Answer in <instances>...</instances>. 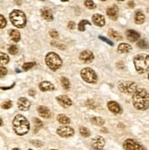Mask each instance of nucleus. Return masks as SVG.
<instances>
[{"mask_svg": "<svg viewBox=\"0 0 149 150\" xmlns=\"http://www.w3.org/2000/svg\"><path fill=\"white\" fill-rule=\"evenodd\" d=\"M74 27H76V25H74V21H70L69 23H68V28L73 29V28H74Z\"/></svg>", "mask_w": 149, "mask_h": 150, "instance_id": "37998d69", "label": "nucleus"}, {"mask_svg": "<svg viewBox=\"0 0 149 150\" xmlns=\"http://www.w3.org/2000/svg\"><path fill=\"white\" fill-rule=\"evenodd\" d=\"M135 70L138 73H145L149 71V55L141 53L138 54L133 59Z\"/></svg>", "mask_w": 149, "mask_h": 150, "instance_id": "7ed1b4c3", "label": "nucleus"}, {"mask_svg": "<svg viewBox=\"0 0 149 150\" xmlns=\"http://www.w3.org/2000/svg\"><path fill=\"white\" fill-rule=\"evenodd\" d=\"M18 106L19 109L21 111H27L31 107V102L28 99L24 98V97H21V98L18 100Z\"/></svg>", "mask_w": 149, "mask_h": 150, "instance_id": "ddd939ff", "label": "nucleus"}, {"mask_svg": "<svg viewBox=\"0 0 149 150\" xmlns=\"http://www.w3.org/2000/svg\"><path fill=\"white\" fill-rule=\"evenodd\" d=\"M132 50V47L127 43H121L118 46V52L119 53H127Z\"/></svg>", "mask_w": 149, "mask_h": 150, "instance_id": "412c9836", "label": "nucleus"}, {"mask_svg": "<svg viewBox=\"0 0 149 150\" xmlns=\"http://www.w3.org/2000/svg\"><path fill=\"white\" fill-rule=\"evenodd\" d=\"M29 150H32V149H29Z\"/></svg>", "mask_w": 149, "mask_h": 150, "instance_id": "5fc2aeb1", "label": "nucleus"}, {"mask_svg": "<svg viewBox=\"0 0 149 150\" xmlns=\"http://www.w3.org/2000/svg\"><path fill=\"white\" fill-rule=\"evenodd\" d=\"M9 52L10 54L16 55L19 52V49H18V47L16 46V45H12V46H10L9 48Z\"/></svg>", "mask_w": 149, "mask_h": 150, "instance_id": "72a5a7b5", "label": "nucleus"}, {"mask_svg": "<svg viewBox=\"0 0 149 150\" xmlns=\"http://www.w3.org/2000/svg\"><path fill=\"white\" fill-rule=\"evenodd\" d=\"M108 108L111 112H113V114H115V115H119L122 112L120 104L116 102H113V101H110L108 103Z\"/></svg>", "mask_w": 149, "mask_h": 150, "instance_id": "f8f14e48", "label": "nucleus"}, {"mask_svg": "<svg viewBox=\"0 0 149 150\" xmlns=\"http://www.w3.org/2000/svg\"><path fill=\"white\" fill-rule=\"evenodd\" d=\"M0 56H1V66H4V64L9 63V56H7L6 54H5V53H3V52L0 53Z\"/></svg>", "mask_w": 149, "mask_h": 150, "instance_id": "c756f323", "label": "nucleus"}, {"mask_svg": "<svg viewBox=\"0 0 149 150\" xmlns=\"http://www.w3.org/2000/svg\"><path fill=\"white\" fill-rule=\"evenodd\" d=\"M41 15H42V17L47 21H52L54 19V15L52 13L51 9L48 8V7H42L41 9Z\"/></svg>", "mask_w": 149, "mask_h": 150, "instance_id": "f3484780", "label": "nucleus"}, {"mask_svg": "<svg viewBox=\"0 0 149 150\" xmlns=\"http://www.w3.org/2000/svg\"><path fill=\"white\" fill-rule=\"evenodd\" d=\"M11 106H12V102L11 101H6V102H5L3 103V105H2V107L4 109H9V108H11Z\"/></svg>", "mask_w": 149, "mask_h": 150, "instance_id": "c9c22d12", "label": "nucleus"}, {"mask_svg": "<svg viewBox=\"0 0 149 150\" xmlns=\"http://www.w3.org/2000/svg\"><path fill=\"white\" fill-rule=\"evenodd\" d=\"M148 80H149V74H148Z\"/></svg>", "mask_w": 149, "mask_h": 150, "instance_id": "603ef678", "label": "nucleus"}, {"mask_svg": "<svg viewBox=\"0 0 149 150\" xmlns=\"http://www.w3.org/2000/svg\"><path fill=\"white\" fill-rule=\"evenodd\" d=\"M9 37L11 38V40L15 42H19V40H20V34L18 30H16V29H11V30H9Z\"/></svg>", "mask_w": 149, "mask_h": 150, "instance_id": "5701e85b", "label": "nucleus"}, {"mask_svg": "<svg viewBox=\"0 0 149 150\" xmlns=\"http://www.w3.org/2000/svg\"><path fill=\"white\" fill-rule=\"evenodd\" d=\"M99 38H100V39L101 40H103L104 42H106V43H108L109 45H110V46H113V43H112V42H111V41H110V40H108V39H107V38H105V37H103V36H100Z\"/></svg>", "mask_w": 149, "mask_h": 150, "instance_id": "4c0bfd02", "label": "nucleus"}, {"mask_svg": "<svg viewBox=\"0 0 149 150\" xmlns=\"http://www.w3.org/2000/svg\"><path fill=\"white\" fill-rule=\"evenodd\" d=\"M128 6H131V7H133V6H135V4H133V1H131V2L128 4Z\"/></svg>", "mask_w": 149, "mask_h": 150, "instance_id": "49530a36", "label": "nucleus"}, {"mask_svg": "<svg viewBox=\"0 0 149 150\" xmlns=\"http://www.w3.org/2000/svg\"><path fill=\"white\" fill-rule=\"evenodd\" d=\"M92 21H93V23L98 27H103L105 25V18H104L102 15H100V14L93 15Z\"/></svg>", "mask_w": 149, "mask_h": 150, "instance_id": "dca6fc26", "label": "nucleus"}, {"mask_svg": "<svg viewBox=\"0 0 149 150\" xmlns=\"http://www.w3.org/2000/svg\"><path fill=\"white\" fill-rule=\"evenodd\" d=\"M29 122L25 116L18 115L13 120V129L19 136H24L29 131Z\"/></svg>", "mask_w": 149, "mask_h": 150, "instance_id": "f03ea898", "label": "nucleus"}, {"mask_svg": "<svg viewBox=\"0 0 149 150\" xmlns=\"http://www.w3.org/2000/svg\"><path fill=\"white\" fill-rule=\"evenodd\" d=\"M0 70H1V77H3L4 75H6V74L7 71H6V69L5 68L4 66H1V67H0Z\"/></svg>", "mask_w": 149, "mask_h": 150, "instance_id": "79ce46f5", "label": "nucleus"}, {"mask_svg": "<svg viewBox=\"0 0 149 150\" xmlns=\"http://www.w3.org/2000/svg\"><path fill=\"white\" fill-rule=\"evenodd\" d=\"M61 1H63V2H66V1H68V0H61Z\"/></svg>", "mask_w": 149, "mask_h": 150, "instance_id": "09e8293b", "label": "nucleus"}, {"mask_svg": "<svg viewBox=\"0 0 149 150\" xmlns=\"http://www.w3.org/2000/svg\"><path fill=\"white\" fill-rule=\"evenodd\" d=\"M104 146H105V139L102 137H96L92 140L91 146L94 150H104Z\"/></svg>", "mask_w": 149, "mask_h": 150, "instance_id": "9d476101", "label": "nucleus"}, {"mask_svg": "<svg viewBox=\"0 0 149 150\" xmlns=\"http://www.w3.org/2000/svg\"><path fill=\"white\" fill-rule=\"evenodd\" d=\"M0 19H1V28L3 29L6 27V19H5L3 15H1V16H0Z\"/></svg>", "mask_w": 149, "mask_h": 150, "instance_id": "58836bf2", "label": "nucleus"}, {"mask_svg": "<svg viewBox=\"0 0 149 150\" xmlns=\"http://www.w3.org/2000/svg\"><path fill=\"white\" fill-rule=\"evenodd\" d=\"M88 25V26H90V22L87 21V20H81L79 22V24H78V30L79 31H85V27Z\"/></svg>", "mask_w": 149, "mask_h": 150, "instance_id": "bb28decb", "label": "nucleus"}, {"mask_svg": "<svg viewBox=\"0 0 149 150\" xmlns=\"http://www.w3.org/2000/svg\"><path fill=\"white\" fill-rule=\"evenodd\" d=\"M12 150H19V148H17V147H15V148H13Z\"/></svg>", "mask_w": 149, "mask_h": 150, "instance_id": "de8ad7c7", "label": "nucleus"}, {"mask_svg": "<svg viewBox=\"0 0 149 150\" xmlns=\"http://www.w3.org/2000/svg\"><path fill=\"white\" fill-rule=\"evenodd\" d=\"M101 1H106V0H101Z\"/></svg>", "mask_w": 149, "mask_h": 150, "instance_id": "3c124183", "label": "nucleus"}, {"mask_svg": "<svg viewBox=\"0 0 149 150\" xmlns=\"http://www.w3.org/2000/svg\"><path fill=\"white\" fill-rule=\"evenodd\" d=\"M84 5L89 9H94V8H96V6H97L96 4L92 1V0H86Z\"/></svg>", "mask_w": 149, "mask_h": 150, "instance_id": "7c9ffc66", "label": "nucleus"}, {"mask_svg": "<svg viewBox=\"0 0 149 150\" xmlns=\"http://www.w3.org/2000/svg\"><path fill=\"white\" fill-rule=\"evenodd\" d=\"M32 144L36 146H38V147H40V146H42V142L39 141V140H34V141H32Z\"/></svg>", "mask_w": 149, "mask_h": 150, "instance_id": "ea45409f", "label": "nucleus"}, {"mask_svg": "<svg viewBox=\"0 0 149 150\" xmlns=\"http://www.w3.org/2000/svg\"><path fill=\"white\" fill-rule=\"evenodd\" d=\"M79 59H80V61L84 62L90 63L94 59V55L90 50H84L80 53Z\"/></svg>", "mask_w": 149, "mask_h": 150, "instance_id": "9b49d317", "label": "nucleus"}, {"mask_svg": "<svg viewBox=\"0 0 149 150\" xmlns=\"http://www.w3.org/2000/svg\"><path fill=\"white\" fill-rule=\"evenodd\" d=\"M57 120H58V122L60 123V124H62V125H68V124H70V119L66 115H59L57 116Z\"/></svg>", "mask_w": 149, "mask_h": 150, "instance_id": "393cba45", "label": "nucleus"}, {"mask_svg": "<svg viewBox=\"0 0 149 150\" xmlns=\"http://www.w3.org/2000/svg\"><path fill=\"white\" fill-rule=\"evenodd\" d=\"M56 133L62 137H70L74 136V129L70 126H60L56 130Z\"/></svg>", "mask_w": 149, "mask_h": 150, "instance_id": "1a4fd4ad", "label": "nucleus"}, {"mask_svg": "<svg viewBox=\"0 0 149 150\" xmlns=\"http://www.w3.org/2000/svg\"><path fill=\"white\" fill-rule=\"evenodd\" d=\"M51 150H55V149H51Z\"/></svg>", "mask_w": 149, "mask_h": 150, "instance_id": "864d4df0", "label": "nucleus"}, {"mask_svg": "<svg viewBox=\"0 0 149 150\" xmlns=\"http://www.w3.org/2000/svg\"><path fill=\"white\" fill-rule=\"evenodd\" d=\"M108 34H109V36L111 38V39L116 40H121L122 39V35L119 33L118 31L114 30V29H111V28L109 29V30H108Z\"/></svg>", "mask_w": 149, "mask_h": 150, "instance_id": "b1692460", "label": "nucleus"}, {"mask_svg": "<svg viewBox=\"0 0 149 150\" xmlns=\"http://www.w3.org/2000/svg\"><path fill=\"white\" fill-rule=\"evenodd\" d=\"M125 35H126V38H127V40H129L132 42L137 41L140 39V34L137 31L133 30V29H128V30L126 31Z\"/></svg>", "mask_w": 149, "mask_h": 150, "instance_id": "4468645a", "label": "nucleus"}, {"mask_svg": "<svg viewBox=\"0 0 149 150\" xmlns=\"http://www.w3.org/2000/svg\"><path fill=\"white\" fill-rule=\"evenodd\" d=\"M81 77L88 83H96L98 81V76L96 72L90 68H84L81 71Z\"/></svg>", "mask_w": 149, "mask_h": 150, "instance_id": "423d86ee", "label": "nucleus"}, {"mask_svg": "<svg viewBox=\"0 0 149 150\" xmlns=\"http://www.w3.org/2000/svg\"><path fill=\"white\" fill-rule=\"evenodd\" d=\"M61 85L64 90H69L70 89V81L67 78L65 77H61Z\"/></svg>", "mask_w": 149, "mask_h": 150, "instance_id": "a878e982", "label": "nucleus"}, {"mask_svg": "<svg viewBox=\"0 0 149 150\" xmlns=\"http://www.w3.org/2000/svg\"><path fill=\"white\" fill-rule=\"evenodd\" d=\"M91 122L96 125H99V126H101L104 125V120L100 117H93L91 119Z\"/></svg>", "mask_w": 149, "mask_h": 150, "instance_id": "cd10ccee", "label": "nucleus"}, {"mask_svg": "<svg viewBox=\"0 0 149 150\" xmlns=\"http://www.w3.org/2000/svg\"><path fill=\"white\" fill-rule=\"evenodd\" d=\"M33 123H34V125H35V126L37 127V128H41V127L42 126V121L38 118H33Z\"/></svg>", "mask_w": 149, "mask_h": 150, "instance_id": "f704fd0d", "label": "nucleus"}, {"mask_svg": "<svg viewBox=\"0 0 149 150\" xmlns=\"http://www.w3.org/2000/svg\"><path fill=\"white\" fill-rule=\"evenodd\" d=\"M145 20V17L142 11H136L135 12V21L136 24H143Z\"/></svg>", "mask_w": 149, "mask_h": 150, "instance_id": "4be33fe9", "label": "nucleus"}, {"mask_svg": "<svg viewBox=\"0 0 149 150\" xmlns=\"http://www.w3.org/2000/svg\"><path fill=\"white\" fill-rule=\"evenodd\" d=\"M29 94L31 95V96H34L36 94V92L34 91V90H29Z\"/></svg>", "mask_w": 149, "mask_h": 150, "instance_id": "c03bdc74", "label": "nucleus"}, {"mask_svg": "<svg viewBox=\"0 0 149 150\" xmlns=\"http://www.w3.org/2000/svg\"><path fill=\"white\" fill-rule=\"evenodd\" d=\"M87 106H88L89 108H91V109H94L96 107V104H95V102L92 101V100H89L87 102Z\"/></svg>", "mask_w": 149, "mask_h": 150, "instance_id": "e433bc0d", "label": "nucleus"}, {"mask_svg": "<svg viewBox=\"0 0 149 150\" xmlns=\"http://www.w3.org/2000/svg\"><path fill=\"white\" fill-rule=\"evenodd\" d=\"M106 13L108 15V17L110 19H112V20H116L117 18H118V8H117L116 6H111V7H110V8L107 9Z\"/></svg>", "mask_w": 149, "mask_h": 150, "instance_id": "aec40b11", "label": "nucleus"}, {"mask_svg": "<svg viewBox=\"0 0 149 150\" xmlns=\"http://www.w3.org/2000/svg\"><path fill=\"white\" fill-rule=\"evenodd\" d=\"M58 103L64 107H70L72 105V101L68 96L66 95H60L57 97Z\"/></svg>", "mask_w": 149, "mask_h": 150, "instance_id": "2eb2a0df", "label": "nucleus"}, {"mask_svg": "<svg viewBox=\"0 0 149 150\" xmlns=\"http://www.w3.org/2000/svg\"><path fill=\"white\" fill-rule=\"evenodd\" d=\"M79 132L81 134V136L84 137H88L89 136H90V131H89L87 128H86V127H83V126L80 127Z\"/></svg>", "mask_w": 149, "mask_h": 150, "instance_id": "c85d7f7f", "label": "nucleus"}, {"mask_svg": "<svg viewBox=\"0 0 149 150\" xmlns=\"http://www.w3.org/2000/svg\"><path fill=\"white\" fill-rule=\"evenodd\" d=\"M133 104L135 109L145 111L149 107V93L145 89H137L133 94Z\"/></svg>", "mask_w": 149, "mask_h": 150, "instance_id": "f257e3e1", "label": "nucleus"}, {"mask_svg": "<svg viewBox=\"0 0 149 150\" xmlns=\"http://www.w3.org/2000/svg\"><path fill=\"white\" fill-rule=\"evenodd\" d=\"M39 88L41 89V91H42V92L54 91V84H52L50 81H42L41 83L39 84Z\"/></svg>", "mask_w": 149, "mask_h": 150, "instance_id": "a211bd4d", "label": "nucleus"}, {"mask_svg": "<svg viewBox=\"0 0 149 150\" xmlns=\"http://www.w3.org/2000/svg\"><path fill=\"white\" fill-rule=\"evenodd\" d=\"M118 1H123V0H118Z\"/></svg>", "mask_w": 149, "mask_h": 150, "instance_id": "8fccbe9b", "label": "nucleus"}, {"mask_svg": "<svg viewBox=\"0 0 149 150\" xmlns=\"http://www.w3.org/2000/svg\"><path fill=\"white\" fill-rule=\"evenodd\" d=\"M45 63L52 71H56L62 66L63 62L55 52H49L45 57Z\"/></svg>", "mask_w": 149, "mask_h": 150, "instance_id": "39448f33", "label": "nucleus"}, {"mask_svg": "<svg viewBox=\"0 0 149 150\" xmlns=\"http://www.w3.org/2000/svg\"><path fill=\"white\" fill-rule=\"evenodd\" d=\"M35 66V62H26L23 64V66H22V68H23L24 71H29V69L33 68V67Z\"/></svg>", "mask_w": 149, "mask_h": 150, "instance_id": "2f4dec72", "label": "nucleus"}, {"mask_svg": "<svg viewBox=\"0 0 149 150\" xmlns=\"http://www.w3.org/2000/svg\"><path fill=\"white\" fill-rule=\"evenodd\" d=\"M38 114L42 118H46V119L51 116V112H50V110L46 106H43V105H40L38 107Z\"/></svg>", "mask_w": 149, "mask_h": 150, "instance_id": "6ab92c4d", "label": "nucleus"}, {"mask_svg": "<svg viewBox=\"0 0 149 150\" xmlns=\"http://www.w3.org/2000/svg\"><path fill=\"white\" fill-rule=\"evenodd\" d=\"M117 66H118V68H119V69H123V68H124V65H123V63H122V62L117 63Z\"/></svg>", "mask_w": 149, "mask_h": 150, "instance_id": "a18cd8bd", "label": "nucleus"}, {"mask_svg": "<svg viewBox=\"0 0 149 150\" xmlns=\"http://www.w3.org/2000/svg\"><path fill=\"white\" fill-rule=\"evenodd\" d=\"M124 150H146L142 145L133 139H126L123 142Z\"/></svg>", "mask_w": 149, "mask_h": 150, "instance_id": "6e6552de", "label": "nucleus"}, {"mask_svg": "<svg viewBox=\"0 0 149 150\" xmlns=\"http://www.w3.org/2000/svg\"><path fill=\"white\" fill-rule=\"evenodd\" d=\"M137 46L141 49H147L148 48V44L146 43V41L145 40H140L137 42Z\"/></svg>", "mask_w": 149, "mask_h": 150, "instance_id": "473e14b6", "label": "nucleus"}, {"mask_svg": "<svg viewBox=\"0 0 149 150\" xmlns=\"http://www.w3.org/2000/svg\"><path fill=\"white\" fill-rule=\"evenodd\" d=\"M9 19L11 21V23L19 28H24L27 23L25 14L20 10H13L9 14Z\"/></svg>", "mask_w": 149, "mask_h": 150, "instance_id": "20e7f679", "label": "nucleus"}, {"mask_svg": "<svg viewBox=\"0 0 149 150\" xmlns=\"http://www.w3.org/2000/svg\"><path fill=\"white\" fill-rule=\"evenodd\" d=\"M119 89L126 94H133L137 91V84L133 81H122L119 84Z\"/></svg>", "mask_w": 149, "mask_h": 150, "instance_id": "0eeeda50", "label": "nucleus"}, {"mask_svg": "<svg viewBox=\"0 0 149 150\" xmlns=\"http://www.w3.org/2000/svg\"><path fill=\"white\" fill-rule=\"evenodd\" d=\"M50 36L53 38V39H56V38L58 37V32L56 30H52L50 32Z\"/></svg>", "mask_w": 149, "mask_h": 150, "instance_id": "a19ab883", "label": "nucleus"}]
</instances>
